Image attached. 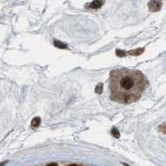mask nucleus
Instances as JSON below:
<instances>
[{"mask_svg":"<svg viewBox=\"0 0 166 166\" xmlns=\"http://www.w3.org/2000/svg\"><path fill=\"white\" fill-rule=\"evenodd\" d=\"M146 86L147 80L140 71L116 69L111 73V98L120 103H132L141 96Z\"/></svg>","mask_w":166,"mask_h":166,"instance_id":"obj_1","label":"nucleus"},{"mask_svg":"<svg viewBox=\"0 0 166 166\" xmlns=\"http://www.w3.org/2000/svg\"><path fill=\"white\" fill-rule=\"evenodd\" d=\"M161 5H162V3H161L160 0H151L150 3H148L149 9L151 12H157L160 10Z\"/></svg>","mask_w":166,"mask_h":166,"instance_id":"obj_2","label":"nucleus"},{"mask_svg":"<svg viewBox=\"0 0 166 166\" xmlns=\"http://www.w3.org/2000/svg\"><path fill=\"white\" fill-rule=\"evenodd\" d=\"M104 4L103 0H94L89 4V7L92 9H97L100 8Z\"/></svg>","mask_w":166,"mask_h":166,"instance_id":"obj_3","label":"nucleus"},{"mask_svg":"<svg viewBox=\"0 0 166 166\" xmlns=\"http://www.w3.org/2000/svg\"><path fill=\"white\" fill-rule=\"evenodd\" d=\"M53 44L55 45V47H57V48H61V49H66V48H67V47L66 44H64L63 43L60 41H57V40H54L53 42Z\"/></svg>","mask_w":166,"mask_h":166,"instance_id":"obj_4","label":"nucleus"},{"mask_svg":"<svg viewBox=\"0 0 166 166\" xmlns=\"http://www.w3.org/2000/svg\"><path fill=\"white\" fill-rule=\"evenodd\" d=\"M41 122V119L39 118V117H35L34 119H33L32 120V125H33V127H38L39 124Z\"/></svg>","mask_w":166,"mask_h":166,"instance_id":"obj_5","label":"nucleus"},{"mask_svg":"<svg viewBox=\"0 0 166 166\" xmlns=\"http://www.w3.org/2000/svg\"><path fill=\"white\" fill-rule=\"evenodd\" d=\"M102 90H103V84L102 83H99L96 87H95V92L97 93V94H101L102 92Z\"/></svg>","mask_w":166,"mask_h":166,"instance_id":"obj_6","label":"nucleus"},{"mask_svg":"<svg viewBox=\"0 0 166 166\" xmlns=\"http://www.w3.org/2000/svg\"><path fill=\"white\" fill-rule=\"evenodd\" d=\"M143 52H144V49L140 50V48H139V49L135 50V51H131V52H130L129 53H131V54L132 55H135V56H138V55L141 54Z\"/></svg>","mask_w":166,"mask_h":166,"instance_id":"obj_7","label":"nucleus"},{"mask_svg":"<svg viewBox=\"0 0 166 166\" xmlns=\"http://www.w3.org/2000/svg\"><path fill=\"white\" fill-rule=\"evenodd\" d=\"M111 134L113 135L114 137H115V138H119V137H120V133H119V131H118V130H117L116 128L112 129Z\"/></svg>","mask_w":166,"mask_h":166,"instance_id":"obj_8","label":"nucleus"},{"mask_svg":"<svg viewBox=\"0 0 166 166\" xmlns=\"http://www.w3.org/2000/svg\"><path fill=\"white\" fill-rule=\"evenodd\" d=\"M116 54L119 57H122V56H124V52L120 51V50H116Z\"/></svg>","mask_w":166,"mask_h":166,"instance_id":"obj_9","label":"nucleus"},{"mask_svg":"<svg viewBox=\"0 0 166 166\" xmlns=\"http://www.w3.org/2000/svg\"><path fill=\"white\" fill-rule=\"evenodd\" d=\"M47 166H57V164L52 163V164H47Z\"/></svg>","mask_w":166,"mask_h":166,"instance_id":"obj_10","label":"nucleus"},{"mask_svg":"<svg viewBox=\"0 0 166 166\" xmlns=\"http://www.w3.org/2000/svg\"><path fill=\"white\" fill-rule=\"evenodd\" d=\"M69 166H77V165H76V164H71V165Z\"/></svg>","mask_w":166,"mask_h":166,"instance_id":"obj_11","label":"nucleus"}]
</instances>
